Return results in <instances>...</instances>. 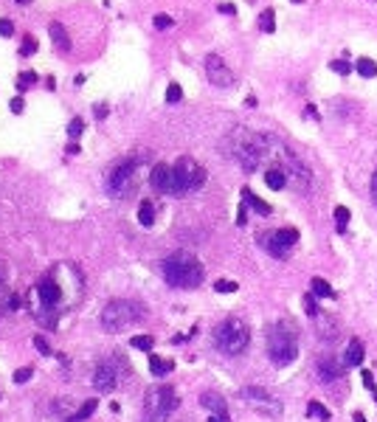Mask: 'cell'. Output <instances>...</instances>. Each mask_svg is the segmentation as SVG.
Instances as JSON below:
<instances>
[{"label":"cell","mask_w":377,"mask_h":422,"mask_svg":"<svg viewBox=\"0 0 377 422\" xmlns=\"http://www.w3.org/2000/svg\"><path fill=\"white\" fill-rule=\"evenodd\" d=\"M164 279L166 285L172 287H180V290H192L203 282V265L192 253L186 250H175L172 256L164 259Z\"/></svg>","instance_id":"1"},{"label":"cell","mask_w":377,"mask_h":422,"mask_svg":"<svg viewBox=\"0 0 377 422\" xmlns=\"http://www.w3.org/2000/svg\"><path fill=\"white\" fill-rule=\"evenodd\" d=\"M144 315H147V307H144L141 301H133V299H115L110 301L104 310H101V327L107 332H121V329L133 327V324L144 321Z\"/></svg>","instance_id":"2"},{"label":"cell","mask_w":377,"mask_h":422,"mask_svg":"<svg viewBox=\"0 0 377 422\" xmlns=\"http://www.w3.org/2000/svg\"><path fill=\"white\" fill-rule=\"evenodd\" d=\"M268 355L276 366H290L299 358V338L293 332L290 324H273L268 332Z\"/></svg>","instance_id":"3"},{"label":"cell","mask_w":377,"mask_h":422,"mask_svg":"<svg viewBox=\"0 0 377 422\" xmlns=\"http://www.w3.org/2000/svg\"><path fill=\"white\" fill-rule=\"evenodd\" d=\"M250 344V329L245 321H239V318H225V321L220 324V327L214 329V346L222 352V355H239V352H245Z\"/></svg>","instance_id":"4"},{"label":"cell","mask_w":377,"mask_h":422,"mask_svg":"<svg viewBox=\"0 0 377 422\" xmlns=\"http://www.w3.org/2000/svg\"><path fill=\"white\" fill-rule=\"evenodd\" d=\"M178 394L172 386H152L144 394V419L147 422H166V416L178 408Z\"/></svg>","instance_id":"5"},{"label":"cell","mask_w":377,"mask_h":422,"mask_svg":"<svg viewBox=\"0 0 377 422\" xmlns=\"http://www.w3.org/2000/svg\"><path fill=\"white\" fill-rule=\"evenodd\" d=\"M206 183V169L194 158H180L175 164V194H189Z\"/></svg>","instance_id":"6"},{"label":"cell","mask_w":377,"mask_h":422,"mask_svg":"<svg viewBox=\"0 0 377 422\" xmlns=\"http://www.w3.org/2000/svg\"><path fill=\"white\" fill-rule=\"evenodd\" d=\"M239 397L245 400V405L248 408H254L257 414H262V416H271V419H276V416H282V400H276L268 388H262V386H245L239 391Z\"/></svg>","instance_id":"7"},{"label":"cell","mask_w":377,"mask_h":422,"mask_svg":"<svg viewBox=\"0 0 377 422\" xmlns=\"http://www.w3.org/2000/svg\"><path fill=\"white\" fill-rule=\"evenodd\" d=\"M138 161H141V158H127V161H121V164L113 169V175H110V180H107V189H110L113 194H127L130 189L136 186Z\"/></svg>","instance_id":"8"},{"label":"cell","mask_w":377,"mask_h":422,"mask_svg":"<svg viewBox=\"0 0 377 422\" xmlns=\"http://www.w3.org/2000/svg\"><path fill=\"white\" fill-rule=\"evenodd\" d=\"M37 296H40V307H54V310H62L65 307L62 285L54 279V273H48V276L40 279V285H37Z\"/></svg>","instance_id":"9"},{"label":"cell","mask_w":377,"mask_h":422,"mask_svg":"<svg viewBox=\"0 0 377 422\" xmlns=\"http://www.w3.org/2000/svg\"><path fill=\"white\" fill-rule=\"evenodd\" d=\"M150 186L161 194H175V166L155 164L150 172Z\"/></svg>","instance_id":"10"},{"label":"cell","mask_w":377,"mask_h":422,"mask_svg":"<svg viewBox=\"0 0 377 422\" xmlns=\"http://www.w3.org/2000/svg\"><path fill=\"white\" fill-rule=\"evenodd\" d=\"M206 73H208V79H211V85H217V87H231L234 85V73L225 68V62H222L220 57H208L206 59Z\"/></svg>","instance_id":"11"},{"label":"cell","mask_w":377,"mask_h":422,"mask_svg":"<svg viewBox=\"0 0 377 422\" xmlns=\"http://www.w3.org/2000/svg\"><path fill=\"white\" fill-rule=\"evenodd\" d=\"M93 386L99 394H110L115 386H118V372H115L110 363H99L96 372H93Z\"/></svg>","instance_id":"12"},{"label":"cell","mask_w":377,"mask_h":422,"mask_svg":"<svg viewBox=\"0 0 377 422\" xmlns=\"http://www.w3.org/2000/svg\"><path fill=\"white\" fill-rule=\"evenodd\" d=\"M259 245H262L273 259H287L290 256V245L282 239L279 231H268V234H259Z\"/></svg>","instance_id":"13"},{"label":"cell","mask_w":377,"mask_h":422,"mask_svg":"<svg viewBox=\"0 0 377 422\" xmlns=\"http://www.w3.org/2000/svg\"><path fill=\"white\" fill-rule=\"evenodd\" d=\"M343 366L346 363H338V360L329 355V358H321L318 360V377L324 380V383H329V380H338L343 374Z\"/></svg>","instance_id":"14"},{"label":"cell","mask_w":377,"mask_h":422,"mask_svg":"<svg viewBox=\"0 0 377 422\" xmlns=\"http://www.w3.org/2000/svg\"><path fill=\"white\" fill-rule=\"evenodd\" d=\"M48 34H51L54 45H57L62 54H68V51H71V37H68V31H65L62 23H51V26H48Z\"/></svg>","instance_id":"15"},{"label":"cell","mask_w":377,"mask_h":422,"mask_svg":"<svg viewBox=\"0 0 377 422\" xmlns=\"http://www.w3.org/2000/svg\"><path fill=\"white\" fill-rule=\"evenodd\" d=\"M265 183H268V189H273V192H279V189L290 186V180H287V172L282 169V166H271V169L265 172Z\"/></svg>","instance_id":"16"},{"label":"cell","mask_w":377,"mask_h":422,"mask_svg":"<svg viewBox=\"0 0 377 422\" xmlns=\"http://www.w3.org/2000/svg\"><path fill=\"white\" fill-rule=\"evenodd\" d=\"M363 358H366V349H363V344L357 341V338H352L346 344V358H343V363L346 366H360Z\"/></svg>","instance_id":"17"},{"label":"cell","mask_w":377,"mask_h":422,"mask_svg":"<svg viewBox=\"0 0 377 422\" xmlns=\"http://www.w3.org/2000/svg\"><path fill=\"white\" fill-rule=\"evenodd\" d=\"M200 402H203V408H208L211 414H228L225 408V400H222L217 391H203V397H200Z\"/></svg>","instance_id":"18"},{"label":"cell","mask_w":377,"mask_h":422,"mask_svg":"<svg viewBox=\"0 0 377 422\" xmlns=\"http://www.w3.org/2000/svg\"><path fill=\"white\" fill-rule=\"evenodd\" d=\"M242 203H245V206H250L254 211H259V214H271V206H268L262 197H257L250 189H242Z\"/></svg>","instance_id":"19"},{"label":"cell","mask_w":377,"mask_h":422,"mask_svg":"<svg viewBox=\"0 0 377 422\" xmlns=\"http://www.w3.org/2000/svg\"><path fill=\"white\" fill-rule=\"evenodd\" d=\"M96 405H99V400H85L82 405L76 408V411H73L71 416H68V422H85L87 416H90L93 411H96Z\"/></svg>","instance_id":"20"},{"label":"cell","mask_w":377,"mask_h":422,"mask_svg":"<svg viewBox=\"0 0 377 422\" xmlns=\"http://www.w3.org/2000/svg\"><path fill=\"white\" fill-rule=\"evenodd\" d=\"M138 222H141L144 228H150L152 222H155V206L150 200H141V206H138Z\"/></svg>","instance_id":"21"},{"label":"cell","mask_w":377,"mask_h":422,"mask_svg":"<svg viewBox=\"0 0 377 422\" xmlns=\"http://www.w3.org/2000/svg\"><path fill=\"white\" fill-rule=\"evenodd\" d=\"M355 68H357V73H360L363 79H374L377 76V62H374V59H369V57H360L355 62Z\"/></svg>","instance_id":"22"},{"label":"cell","mask_w":377,"mask_h":422,"mask_svg":"<svg viewBox=\"0 0 377 422\" xmlns=\"http://www.w3.org/2000/svg\"><path fill=\"white\" fill-rule=\"evenodd\" d=\"M310 290H313V296H321V299H332V287H329L327 279H321V276H315L313 282H310Z\"/></svg>","instance_id":"23"},{"label":"cell","mask_w":377,"mask_h":422,"mask_svg":"<svg viewBox=\"0 0 377 422\" xmlns=\"http://www.w3.org/2000/svg\"><path fill=\"white\" fill-rule=\"evenodd\" d=\"M150 372L155 374V377H164L166 372H172V360H164V358H158V355H150Z\"/></svg>","instance_id":"24"},{"label":"cell","mask_w":377,"mask_h":422,"mask_svg":"<svg viewBox=\"0 0 377 422\" xmlns=\"http://www.w3.org/2000/svg\"><path fill=\"white\" fill-rule=\"evenodd\" d=\"M34 315L43 327H51V329L57 327V310L54 307H40V310H34Z\"/></svg>","instance_id":"25"},{"label":"cell","mask_w":377,"mask_h":422,"mask_svg":"<svg viewBox=\"0 0 377 422\" xmlns=\"http://www.w3.org/2000/svg\"><path fill=\"white\" fill-rule=\"evenodd\" d=\"M273 17H276L273 9H265L262 15H259V29H262L265 34H273V31H276V20H273Z\"/></svg>","instance_id":"26"},{"label":"cell","mask_w":377,"mask_h":422,"mask_svg":"<svg viewBox=\"0 0 377 422\" xmlns=\"http://www.w3.org/2000/svg\"><path fill=\"white\" fill-rule=\"evenodd\" d=\"M307 414H310V416H315V419H321V422H329V408H324L318 400L307 402Z\"/></svg>","instance_id":"27"},{"label":"cell","mask_w":377,"mask_h":422,"mask_svg":"<svg viewBox=\"0 0 377 422\" xmlns=\"http://www.w3.org/2000/svg\"><path fill=\"white\" fill-rule=\"evenodd\" d=\"M133 349H141V352H152V346H155V338L152 335H136L133 341Z\"/></svg>","instance_id":"28"},{"label":"cell","mask_w":377,"mask_h":422,"mask_svg":"<svg viewBox=\"0 0 377 422\" xmlns=\"http://www.w3.org/2000/svg\"><path fill=\"white\" fill-rule=\"evenodd\" d=\"M37 79H40V76H37L34 71H23L20 76H17V90H20V93H23V90H29V87L37 82Z\"/></svg>","instance_id":"29"},{"label":"cell","mask_w":377,"mask_h":422,"mask_svg":"<svg viewBox=\"0 0 377 422\" xmlns=\"http://www.w3.org/2000/svg\"><path fill=\"white\" fill-rule=\"evenodd\" d=\"M349 208L346 206H338L335 208V222H338V231H346V222H349Z\"/></svg>","instance_id":"30"},{"label":"cell","mask_w":377,"mask_h":422,"mask_svg":"<svg viewBox=\"0 0 377 422\" xmlns=\"http://www.w3.org/2000/svg\"><path fill=\"white\" fill-rule=\"evenodd\" d=\"M180 99H183V90H180L178 82H172V85L166 87V101H169V104H178Z\"/></svg>","instance_id":"31"},{"label":"cell","mask_w":377,"mask_h":422,"mask_svg":"<svg viewBox=\"0 0 377 422\" xmlns=\"http://www.w3.org/2000/svg\"><path fill=\"white\" fill-rule=\"evenodd\" d=\"M236 282H228V279H220V282H214V290L217 293H236Z\"/></svg>","instance_id":"32"},{"label":"cell","mask_w":377,"mask_h":422,"mask_svg":"<svg viewBox=\"0 0 377 422\" xmlns=\"http://www.w3.org/2000/svg\"><path fill=\"white\" fill-rule=\"evenodd\" d=\"M329 68H332L335 73H341V76H346V73H352V65H349L346 59H332V62H329Z\"/></svg>","instance_id":"33"},{"label":"cell","mask_w":377,"mask_h":422,"mask_svg":"<svg viewBox=\"0 0 377 422\" xmlns=\"http://www.w3.org/2000/svg\"><path fill=\"white\" fill-rule=\"evenodd\" d=\"M82 132H85V121H82V118H73V121L68 124V135H71V138H79Z\"/></svg>","instance_id":"34"},{"label":"cell","mask_w":377,"mask_h":422,"mask_svg":"<svg viewBox=\"0 0 377 422\" xmlns=\"http://www.w3.org/2000/svg\"><path fill=\"white\" fill-rule=\"evenodd\" d=\"M279 234H282V239H285L290 248L299 242V231H296V228H279Z\"/></svg>","instance_id":"35"},{"label":"cell","mask_w":377,"mask_h":422,"mask_svg":"<svg viewBox=\"0 0 377 422\" xmlns=\"http://www.w3.org/2000/svg\"><path fill=\"white\" fill-rule=\"evenodd\" d=\"M23 40H26V43H23V48H20V54H23V57H29V54H34V51H37V40H34V37H23Z\"/></svg>","instance_id":"36"},{"label":"cell","mask_w":377,"mask_h":422,"mask_svg":"<svg viewBox=\"0 0 377 422\" xmlns=\"http://www.w3.org/2000/svg\"><path fill=\"white\" fill-rule=\"evenodd\" d=\"M31 377H34V372H31L29 366H26V369H17V372H15V383H29Z\"/></svg>","instance_id":"37"},{"label":"cell","mask_w":377,"mask_h":422,"mask_svg":"<svg viewBox=\"0 0 377 422\" xmlns=\"http://www.w3.org/2000/svg\"><path fill=\"white\" fill-rule=\"evenodd\" d=\"M152 23H155V29H161V31H164V29H169V26H172L175 20H172L169 15H155V20H152Z\"/></svg>","instance_id":"38"},{"label":"cell","mask_w":377,"mask_h":422,"mask_svg":"<svg viewBox=\"0 0 377 422\" xmlns=\"http://www.w3.org/2000/svg\"><path fill=\"white\" fill-rule=\"evenodd\" d=\"M304 313L307 315H318V304H315L313 296H304Z\"/></svg>","instance_id":"39"},{"label":"cell","mask_w":377,"mask_h":422,"mask_svg":"<svg viewBox=\"0 0 377 422\" xmlns=\"http://www.w3.org/2000/svg\"><path fill=\"white\" fill-rule=\"evenodd\" d=\"M34 346L43 352V355H54V352H51V346L45 344V338H43V335H34Z\"/></svg>","instance_id":"40"},{"label":"cell","mask_w":377,"mask_h":422,"mask_svg":"<svg viewBox=\"0 0 377 422\" xmlns=\"http://www.w3.org/2000/svg\"><path fill=\"white\" fill-rule=\"evenodd\" d=\"M15 34V23L12 20H0V37H12Z\"/></svg>","instance_id":"41"},{"label":"cell","mask_w":377,"mask_h":422,"mask_svg":"<svg viewBox=\"0 0 377 422\" xmlns=\"http://www.w3.org/2000/svg\"><path fill=\"white\" fill-rule=\"evenodd\" d=\"M360 377H363V386L369 388V391H377V383H374V374H371V372H363V374H360Z\"/></svg>","instance_id":"42"},{"label":"cell","mask_w":377,"mask_h":422,"mask_svg":"<svg viewBox=\"0 0 377 422\" xmlns=\"http://www.w3.org/2000/svg\"><path fill=\"white\" fill-rule=\"evenodd\" d=\"M9 107H12V113H15V115H20V113H23V107H26V104H23V99H20V96H15V99H12V104H9Z\"/></svg>","instance_id":"43"},{"label":"cell","mask_w":377,"mask_h":422,"mask_svg":"<svg viewBox=\"0 0 377 422\" xmlns=\"http://www.w3.org/2000/svg\"><path fill=\"white\" fill-rule=\"evenodd\" d=\"M217 9H220L222 15H236V6H234V3H220Z\"/></svg>","instance_id":"44"},{"label":"cell","mask_w":377,"mask_h":422,"mask_svg":"<svg viewBox=\"0 0 377 422\" xmlns=\"http://www.w3.org/2000/svg\"><path fill=\"white\" fill-rule=\"evenodd\" d=\"M245 217H248V211H245V203H242L239 211H236V225H245V222H248Z\"/></svg>","instance_id":"45"},{"label":"cell","mask_w":377,"mask_h":422,"mask_svg":"<svg viewBox=\"0 0 377 422\" xmlns=\"http://www.w3.org/2000/svg\"><path fill=\"white\" fill-rule=\"evenodd\" d=\"M208 422H231V419H228V414H211Z\"/></svg>","instance_id":"46"},{"label":"cell","mask_w":377,"mask_h":422,"mask_svg":"<svg viewBox=\"0 0 377 422\" xmlns=\"http://www.w3.org/2000/svg\"><path fill=\"white\" fill-rule=\"evenodd\" d=\"M371 197H374V203H377V172H374V178H371Z\"/></svg>","instance_id":"47"},{"label":"cell","mask_w":377,"mask_h":422,"mask_svg":"<svg viewBox=\"0 0 377 422\" xmlns=\"http://www.w3.org/2000/svg\"><path fill=\"white\" fill-rule=\"evenodd\" d=\"M79 152H82L79 150V144H71V147H68V155H79Z\"/></svg>","instance_id":"48"},{"label":"cell","mask_w":377,"mask_h":422,"mask_svg":"<svg viewBox=\"0 0 377 422\" xmlns=\"http://www.w3.org/2000/svg\"><path fill=\"white\" fill-rule=\"evenodd\" d=\"M304 115H310V118H318V113H315V107H313V104H310V107L304 110Z\"/></svg>","instance_id":"49"},{"label":"cell","mask_w":377,"mask_h":422,"mask_svg":"<svg viewBox=\"0 0 377 422\" xmlns=\"http://www.w3.org/2000/svg\"><path fill=\"white\" fill-rule=\"evenodd\" d=\"M104 115H107V107H104V104H101V107H96V118H104Z\"/></svg>","instance_id":"50"},{"label":"cell","mask_w":377,"mask_h":422,"mask_svg":"<svg viewBox=\"0 0 377 422\" xmlns=\"http://www.w3.org/2000/svg\"><path fill=\"white\" fill-rule=\"evenodd\" d=\"M17 3H20V6H26V3H31V0H17Z\"/></svg>","instance_id":"51"},{"label":"cell","mask_w":377,"mask_h":422,"mask_svg":"<svg viewBox=\"0 0 377 422\" xmlns=\"http://www.w3.org/2000/svg\"><path fill=\"white\" fill-rule=\"evenodd\" d=\"M293 3H301V0H293Z\"/></svg>","instance_id":"52"},{"label":"cell","mask_w":377,"mask_h":422,"mask_svg":"<svg viewBox=\"0 0 377 422\" xmlns=\"http://www.w3.org/2000/svg\"><path fill=\"white\" fill-rule=\"evenodd\" d=\"M374 400H377V391H374Z\"/></svg>","instance_id":"53"}]
</instances>
